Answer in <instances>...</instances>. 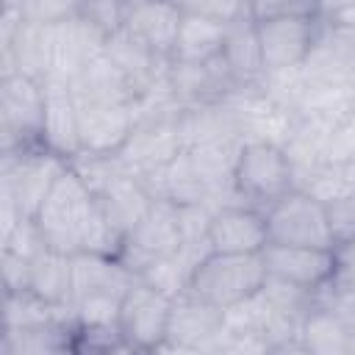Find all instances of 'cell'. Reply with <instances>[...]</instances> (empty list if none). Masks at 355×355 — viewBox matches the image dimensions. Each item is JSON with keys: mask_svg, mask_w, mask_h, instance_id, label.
<instances>
[{"mask_svg": "<svg viewBox=\"0 0 355 355\" xmlns=\"http://www.w3.org/2000/svg\"><path fill=\"white\" fill-rule=\"evenodd\" d=\"M355 324L338 311L316 302L300 324V347L305 352H352Z\"/></svg>", "mask_w": 355, "mask_h": 355, "instance_id": "cell-19", "label": "cell"}, {"mask_svg": "<svg viewBox=\"0 0 355 355\" xmlns=\"http://www.w3.org/2000/svg\"><path fill=\"white\" fill-rule=\"evenodd\" d=\"M80 3L83 0H11L3 6H17V11L22 14L25 22L50 28V25L67 22L69 17H78Z\"/></svg>", "mask_w": 355, "mask_h": 355, "instance_id": "cell-21", "label": "cell"}, {"mask_svg": "<svg viewBox=\"0 0 355 355\" xmlns=\"http://www.w3.org/2000/svg\"><path fill=\"white\" fill-rule=\"evenodd\" d=\"M266 75L300 72L322 33V17L311 11H286L255 19Z\"/></svg>", "mask_w": 355, "mask_h": 355, "instance_id": "cell-4", "label": "cell"}, {"mask_svg": "<svg viewBox=\"0 0 355 355\" xmlns=\"http://www.w3.org/2000/svg\"><path fill=\"white\" fill-rule=\"evenodd\" d=\"M44 150L75 161L80 155L78 133V97L67 80H44V122H42Z\"/></svg>", "mask_w": 355, "mask_h": 355, "instance_id": "cell-16", "label": "cell"}, {"mask_svg": "<svg viewBox=\"0 0 355 355\" xmlns=\"http://www.w3.org/2000/svg\"><path fill=\"white\" fill-rule=\"evenodd\" d=\"M205 244L211 252H263L269 244L263 211L247 202L216 205L208 216Z\"/></svg>", "mask_w": 355, "mask_h": 355, "instance_id": "cell-13", "label": "cell"}, {"mask_svg": "<svg viewBox=\"0 0 355 355\" xmlns=\"http://www.w3.org/2000/svg\"><path fill=\"white\" fill-rule=\"evenodd\" d=\"M0 116H3V153L44 147L42 144L44 83L22 72H6L0 78Z\"/></svg>", "mask_w": 355, "mask_h": 355, "instance_id": "cell-8", "label": "cell"}, {"mask_svg": "<svg viewBox=\"0 0 355 355\" xmlns=\"http://www.w3.org/2000/svg\"><path fill=\"white\" fill-rule=\"evenodd\" d=\"M139 128V103H108L78 97V133L80 155L114 158L119 155Z\"/></svg>", "mask_w": 355, "mask_h": 355, "instance_id": "cell-10", "label": "cell"}, {"mask_svg": "<svg viewBox=\"0 0 355 355\" xmlns=\"http://www.w3.org/2000/svg\"><path fill=\"white\" fill-rule=\"evenodd\" d=\"M266 283L261 252H205L189 272L186 288L205 302L230 311L252 300Z\"/></svg>", "mask_w": 355, "mask_h": 355, "instance_id": "cell-3", "label": "cell"}, {"mask_svg": "<svg viewBox=\"0 0 355 355\" xmlns=\"http://www.w3.org/2000/svg\"><path fill=\"white\" fill-rule=\"evenodd\" d=\"M183 14L216 19V22H233L239 17L250 14V0H175Z\"/></svg>", "mask_w": 355, "mask_h": 355, "instance_id": "cell-22", "label": "cell"}, {"mask_svg": "<svg viewBox=\"0 0 355 355\" xmlns=\"http://www.w3.org/2000/svg\"><path fill=\"white\" fill-rule=\"evenodd\" d=\"M28 291L44 300L53 308L72 311V255L42 247L31 258V280Z\"/></svg>", "mask_w": 355, "mask_h": 355, "instance_id": "cell-18", "label": "cell"}, {"mask_svg": "<svg viewBox=\"0 0 355 355\" xmlns=\"http://www.w3.org/2000/svg\"><path fill=\"white\" fill-rule=\"evenodd\" d=\"M352 352H355V338H352Z\"/></svg>", "mask_w": 355, "mask_h": 355, "instance_id": "cell-27", "label": "cell"}, {"mask_svg": "<svg viewBox=\"0 0 355 355\" xmlns=\"http://www.w3.org/2000/svg\"><path fill=\"white\" fill-rule=\"evenodd\" d=\"M80 14L108 36L122 28V6L116 0H83Z\"/></svg>", "mask_w": 355, "mask_h": 355, "instance_id": "cell-24", "label": "cell"}, {"mask_svg": "<svg viewBox=\"0 0 355 355\" xmlns=\"http://www.w3.org/2000/svg\"><path fill=\"white\" fill-rule=\"evenodd\" d=\"M67 158L44 150V147H25L17 153H3V175L0 191L14 200L22 216L33 219L44 197L50 194L58 175L67 169Z\"/></svg>", "mask_w": 355, "mask_h": 355, "instance_id": "cell-9", "label": "cell"}, {"mask_svg": "<svg viewBox=\"0 0 355 355\" xmlns=\"http://www.w3.org/2000/svg\"><path fill=\"white\" fill-rule=\"evenodd\" d=\"M219 58L239 89H261L263 86L266 69H263V55H261V42H258V28H255L252 14L239 17L225 25Z\"/></svg>", "mask_w": 355, "mask_h": 355, "instance_id": "cell-17", "label": "cell"}, {"mask_svg": "<svg viewBox=\"0 0 355 355\" xmlns=\"http://www.w3.org/2000/svg\"><path fill=\"white\" fill-rule=\"evenodd\" d=\"M269 244L294 247H336L327 202L311 189H291L263 208Z\"/></svg>", "mask_w": 355, "mask_h": 355, "instance_id": "cell-5", "label": "cell"}, {"mask_svg": "<svg viewBox=\"0 0 355 355\" xmlns=\"http://www.w3.org/2000/svg\"><path fill=\"white\" fill-rule=\"evenodd\" d=\"M266 277L283 280L308 291H322L336 269L333 247H294V244H266L263 247Z\"/></svg>", "mask_w": 355, "mask_h": 355, "instance_id": "cell-14", "label": "cell"}, {"mask_svg": "<svg viewBox=\"0 0 355 355\" xmlns=\"http://www.w3.org/2000/svg\"><path fill=\"white\" fill-rule=\"evenodd\" d=\"M33 222L44 247L67 255H116L122 247V236L108 225L92 183L75 164H67V169L58 175L50 194L39 205Z\"/></svg>", "mask_w": 355, "mask_h": 355, "instance_id": "cell-1", "label": "cell"}, {"mask_svg": "<svg viewBox=\"0 0 355 355\" xmlns=\"http://www.w3.org/2000/svg\"><path fill=\"white\" fill-rule=\"evenodd\" d=\"M297 169L288 150L272 139H247L239 144L230 189L233 194L255 208H266L291 189H297Z\"/></svg>", "mask_w": 355, "mask_h": 355, "instance_id": "cell-2", "label": "cell"}, {"mask_svg": "<svg viewBox=\"0 0 355 355\" xmlns=\"http://www.w3.org/2000/svg\"><path fill=\"white\" fill-rule=\"evenodd\" d=\"M183 225H180V205L172 200L155 197L150 211L141 216V222L122 239V247L116 258L139 277L153 261L178 255L183 250Z\"/></svg>", "mask_w": 355, "mask_h": 355, "instance_id": "cell-7", "label": "cell"}, {"mask_svg": "<svg viewBox=\"0 0 355 355\" xmlns=\"http://www.w3.org/2000/svg\"><path fill=\"white\" fill-rule=\"evenodd\" d=\"M180 22L183 11L175 0H133L122 8V31L164 61L172 58Z\"/></svg>", "mask_w": 355, "mask_h": 355, "instance_id": "cell-15", "label": "cell"}, {"mask_svg": "<svg viewBox=\"0 0 355 355\" xmlns=\"http://www.w3.org/2000/svg\"><path fill=\"white\" fill-rule=\"evenodd\" d=\"M116 3H119V6L125 8V6H128V3H133V0H116Z\"/></svg>", "mask_w": 355, "mask_h": 355, "instance_id": "cell-26", "label": "cell"}, {"mask_svg": "<svg viewBox=\"0 0 355 355\" xmlns=\"http://www.w3.org/2000/svg\"><path fill=\"white\" fill-rule=\"evenodd\" d=\"M327 216H330L336 244L352 241L355 239V191H344L327 200Z\"/></svg>", "mask_w": 355, "mask_h": 355, "instance_id": "cell-23", "label": "cell"}, {"mask_svg": "<svg viewBox=\"0 0 355 355\" xmlns=\"http://www.w3.org/2000/svg\"><path fill=\"white\" fill-rule=\"evenodd\" d=\"M286 11H311V8L305 0H250V14L255 19L272 17V14H286Z\"/></svg>", "mask_w": 355, "mask_h": 355, "instance_id": "cell-25", "label": "cell"}, {"mask_svg": "<svg viewBox=\"0 0 355 355\" xmlns=\"http://www.w3.org/2000/svg\"><path fill=\"white\" fill-rule=\"evenodd\" d=\"M105 39L108 33H103L83 14L50 25V78L72 83L103 53Z\"/></svg>", "mask_w": 355, "mask_h": 355, "instance_id": "cell-12", "label": "cell"}, {"mask_svg": "<svg viewBox=\"0 0 355 355\" xmlns=\"http://www.w3.org/2000/svg\"><path fill=\"white\" fill-rule=\"evenodd\" d=\"M172 294L164 288L136 277L122 300H119V313H116V330L125 344V349L136 352H155L166 341V327H169V313H172Z\"/></svg>", "mask_w": 355, "mask_h": 355, "instance_id": "cell-6", "label": "cell"}, {"mask_svg": "<svg viewBox=\"0 0 355 355\" xmlns=\"http://www.w3.org/2000/svg\"><path fill=\"white\" fill-rule=\"evenodd\" d=\"M227 324V311L205 302L202 297L191 294L183 288L172 300V313H169V327H166V341L161 349H186V352H200V349H216L222 333Z\"/></svg>", "mask_w": 355, "mask_h": 355, "instance_id": "cell-11", "label": "cell"}, {"mask_svg": "<svg viewBox=\"0 0 355 355\" xmlns=\"http://www.w3.org/2000/svg\"><path fill=\"white\" fill-rule=\"evenodd\" d=\"M222 39H225V22L183 14L178 42L172 50L169 61L180 64H211L222 53Z\"/></svg>", "mask_w": 355, "mask_h": 355, "instance_id": "cell-20", "label": "cell"}]
</instances>
